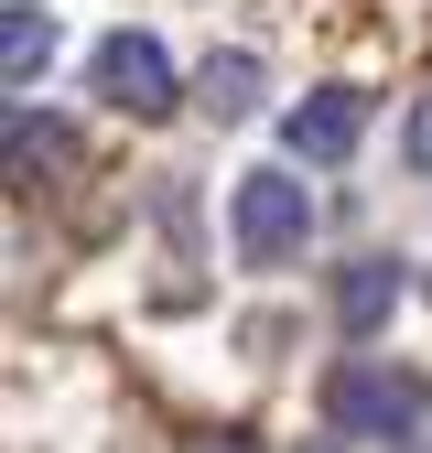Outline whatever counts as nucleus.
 Here are the masks:
<instances>
[{
  "mask_svg": "<svg viewBox=\"0 0 432 453\" xmlns=\"http://www.w3.org/2000/svg\"><path fill=\"white\" fill-rule=\"evenodd\" d=\"M228 226H238V259H249V270H282V259H303V238H313V195H303L292 173H238Z\"/></svg>",
  "mask_w": 432,
  "mask_h": 453,
  "instance_id": "nucleus-1",
  "label": "nucleus"
},
{
  "mask_svg": "<svg viewBox=\"0 0 432 453\" xmlns=\"http://www.w3.org/2000/svg\"><path fill=\"white\" fill-rule=\"evenodd\" d=\"M324 411H336V432H357V442H390V432H411V421H421V378H390V367H336Z\"/></svg>",
  "mask_w": 432,
  "mask_h": 453,
  "instance_id": "nucleus-2",
  "label": "nucleus"
},
{
  "mask_svg": "<svg viewBox=\"0 0 432 453\" xmlns=\"http://www.w3.org/2000/svg\"><path fill=\"white\" fill-rule=\"evenodd\" d=\"M97 97L130 108V119H162V108H174V65H162V43H151V33H108V43H97Z\"/></svg>",
  "mask_w": 432,
  "mask_h": 453,
  "instance_id": "nucleus-3",
  "label": "nucleus"
},
{
  "mask_svg": "<svg viewBox=\"0 0 432 453\" xmlns=\"http://www.w3.org/2000/svg\"><path fill=\"white\" fill-rule=\"evenodd\" d=\"M357 130H367V97H357V87H313L292 119H282V151H292V162H346Z\"/></svg>",
  "mask_w": 432,
  "mask_h": 453,
  "instance_id": "nucleus-4",
  "label": "nucleus"
},
{
  "mask_svg": "<svg viewBox=\"0 0 432 453\" xmlns=\"http://www.w3.org/2000/svg\"><path fill=\"white\" fill-rule=\"evenodd\" d=\"M54 65V12H33V0H12L0 12V76H12V97H33Z\"/></svg>",
  "mask_w": 432,
  "mask_h": 453,
  "instance_id": "nucleus-5",
  "label": "nucleus"
},
{
  "mask_svg": "<svg viewBox=\"0 0 432 453\" xmlns=\"http://www.w3.org/2000/svg\"><path fill=\"white\" fill-rule=\"evenodd\" d=\"M390 303H400V259H357V270L336 280V324H346V334H378Z\"/></svg>",
  "mask_w": 432,
  "mask_h": 453,
  "instance_id": "nucleus-6",
  "label": "nucleus"
},
{
  "mask_svg": "<svg viewBox=\"0 0 432 453\" xmlns=\"http://www.w3.org/2000/svg\"><path fill=\"white\" fill-rule=\"evenodd\" d=\"M195 97L216 108V119H238V108L259 97V54H205V76H195Z\"/></svg>",
  "mask_w": 432,
  "mask_h": 453,
  "instance_id": "nucleus-7",
  "label": "nucleus"
},
{
  "mask_svg": "<svg viewBox=\"0 0 432 453\" xmlns=\"http://www.w3.org/2000/svg\"><path fill=\"white\" fill-rule=\"evenodd\" d=\"M411 173H432V97L411 108Z\"/></svg>",
  "mask_w": 432,
  "mask_h": 453,
  "instance_id": "nucleus-8",
  "label": "nucleus"
}]
</instances>
